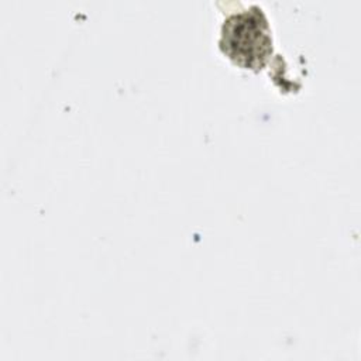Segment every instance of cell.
<instances>
[{
	"instance_id": "obj_1",
	"label": "cell",
	"mask_w": 361,
	"mask_h": 361,
	"mask_svg": "<svg viewBox=\"0 0 361 361\" xmlns=\"http://www.w3.org/2000/svg\"><path fill=\"white\" fill-rule=\"evenodd\" d=\"M221 45L238 63L250 68L262 66L271 52V39L261 10L251 7L230 17L223 27Z\"/></svg>"
}]
</instances>
